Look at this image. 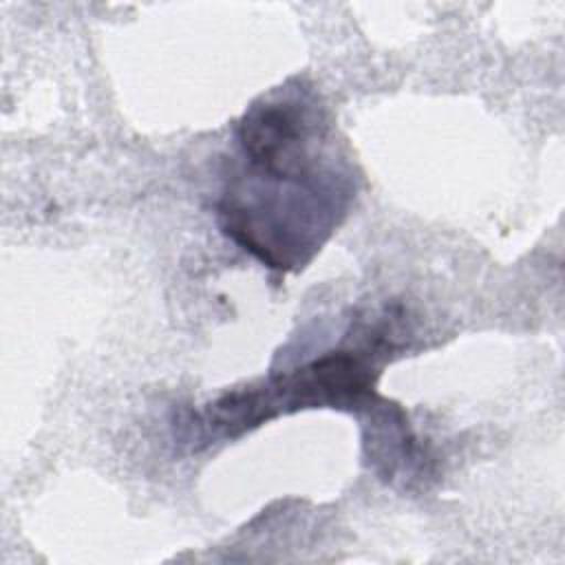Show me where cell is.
<instances>
[{
    "mask_svg": "<svg viewBox=\"0 0 565 565\" xmlns=\"http://www.w3.org/2000/svg\"><path fill=\"white\" fill-rule=\"evenodd\" d=\"M351 199L349 179L327 168L313 174L245 170L218 201L223 232L278 271L305 265L335 230Z\"/></svg>",
    "mask_w": 565,
    "mask_h": 565,
    "instance_id": "obj_1",
    "label": "cell"
},
{
    "mask_svg": "<svg viewBox=\"0 0 565 565\" xmlns=\"http://www.w3.org/2000/svg\"><path fill=\"white\" fill-rule=\"evenodd\" d=\"M327 126L300 93L256 102L238 124L247 168L267 174H311L320 163Z\"/></svg>",
    "mask_w": 565,
    "mask_h": 565,
    "instance_id": "obj_2",
    "label": "cell"
}]
</instances>
